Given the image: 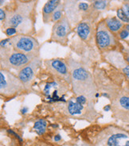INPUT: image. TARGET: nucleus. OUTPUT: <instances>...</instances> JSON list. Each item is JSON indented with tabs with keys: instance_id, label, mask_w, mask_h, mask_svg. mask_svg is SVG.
<instances>
[{
	"instance_id": "1",
	"label": "nucleus",
	"mask_w": 129,
	"mask_h": 146,
	"mask_svg": "<svg viewBox=\"0 0 129 146\" xmlns=\"http://www.w3.org/2000/svg\"><path fill=\"white\" fill-rule=\"evenodd\" d=\"M37 0L30 3H23L15 0L14 5L7 12V18L3 23L5 28L14 27L18 34L30 35L35 29V9Z\"/></svg>"
},
{
	"instance_id": "2",
	"label": "nucleus",
	"mask_w": 129,
	"mask_h": 146,
	"mask_svg": "<svg viewBox=\"0 0 129 146\" xmlns=\"http://www.w3.org/2000/svg\"><path fill=\"white\" fill-rule=\"evenodd\" d=\"M70 72L74 88L80 95H90L93 91V82L89 72L78 64H70Z\"/></svg>"
},
{
	"instance_id": "3",
	"label": "nucleus",
	"mask_w": 129,
	"mask_h": 146,
	"mask_svg": "<svg viewBox=\"0 0 129 146\" xmlns=\"http://www.w3.org/2000/svg\"><path fill=\"white\" fill-rule=\"evenodd\" d=\"M37 56L22 52H11V46L1 48V68L2 69L20 70L27 65Z\"/></svg>"
},
{
	"instance_id": "4",
	"label": "nucleus",
	"mask_w": 129,
	"mask_h": 146,
	"mask_svg": "<svg viewBox=\"0 0 129 146\" xmlns=\"http://www.w3.org/2000/svg\"><path fill=\"white\" fill-rule=\"evenodd\" d=\"M19 77L10 72L7 69H1L0 72V92L5 97H12L21 93L24 89Z\"/></svg>"
},
{
	"instance_id": "5",
	"label": "nucleus",
	"mask_w": 129,
	"mask_h": 146,
	"mask_svg": "<svg viewBox=\"0 0 129 146\" xmlns=\"http://www.w3.org/2000/svg\"><path fill=\"white\" fill-rule=\"evenodd\" d=\"M11 43L15 51L38 56L40 45L37 40L30 35L17 34L11 37Z\"/></svg>"
},
{
	"instance_id": "6",
	"label": "nucleus",
	"mask_w": 129,
	"mask_h": 146,
	"mask_svg": "<svg viewBox=\"0 0 129 146\" xmlns=\"http://www.w3.org/2000/svg\"><path fill=\"white\" fill-rule=\"evenodd\" d=\"M45 64L49 72L55 75L59 79L65 80L69 84L72 82L70 68L66 60L61 59L47 60L45 61Z\"/></svg>"
},
{
	"instance_id": "7",
	"label": "nucleus",
	"mask_w": 129,
	"mask_h": 146,
	"mask_svg": "<svg viewBox=\"0 0 129 146\" xmlns=\"http://www.w3.org/2000/svg\"><path fill=\"white\" fill-rule=\"evenodd\" d=\"M106 26L105 22L98 23L96 29V42L100 49H107L116 44L115 36Z\"/></svg>"
},
{
	"instance_id": "8",
	"label": "nucleus",
	"mask_w": 129,
	"mask_h": 146,
	"mask_svg": "<svg viewBox=\"0 0 129 146\" xmlns=\"http://www.w3.org/2000/svg\"><path fill=\"white\" fill-rule=\"evenodd\" d=\"M71 32L70 21L66 17H63L60 21L55 22L53 26L51 40L59 44H66L68 41V36Z\"/></svg>"
},
{
	"instance_id": "9",
	"label": "nucleus",
	"mask_w": 129,
	"mask_h": 146,
	"mask_svg": "<svg viewBox=\"0 0 129 146\" xmlns=\"http://www.w3.org/2000/svg\"><path fill=\"white\" fill-rule=\"evenodd\" d=\"M41 64V60L38 56H37L27 65L23 67L22 69L19 71L18 77L26 88H28L31 85Z\"/></svg>"
},
{
	"instance_id": "10",
	"label": "nucleus",
	"mask_w": 129,
	"mask_h": 146,
	"mask_svg": "<svg viewBox=\"0 0 129 146\" xmlns=\"http://www.w3.org/2000/svg\"><path fill=\"white\" fill-rule=\"evenodd\" d=\"M61 4V0H47L42 8V18L45 23L50 22L52 15Z\"/></svg>"
},
{
	"instance_id": "11",
	"label": "nucleus",
	"mask_w": 129,
	"mask_h": 146,
	"mask_svg": "<svg viewBox=\"0 0 129 146\" xmlns=\"http://www.w3.org/2000/svg\"><path fill=\"white\" fill-rule=\"evenodd\" d=\"M78 36L83 40H89L92 34V26L88 21L81 22L77 26Z\"/></svg>"
},
{
	"instance_id": "12",
	"label": "nucleus",
	"mask_w": 129,
	"mask_h": 146,
	"mask_svg": "<svg viewBox=\"0 0 129 146\" xmlns=\"http://www.w3.org/2000/svg\"><path fill=\"white\" fill-rule=\"evenodd\" d=\"M104 22L108 28L112 33H117L124 27L123 22L116 17H108L104 20Z\"/></svg>"
},
{
	"instance_id": "13",
	"label": "nucleus",
	"mask_w": 129,
	"mask_h": 146,
	"mask_svg": "<svg viewBox=\"0 0 129 146\" xmlns=\"http://www.w3.org/2000/svg\"><path fill=\"white\" fill-rule=\"evenodd\" d=\"M67 110H68V113H70V115L78 116V115H81L82 113V111L84 110V105L78 103L76 100L75 101L70 100L68 102Z\"/></svg>"
},
{
	"instance_id": "14",
	"label": "nucleus",
	"mask_w": 129,
	"mask_h": 146,
	"mask_svg": "<svg viewBox=\"0 0 129 146\" xmlns=\"http://www.w3.org/2000/svg\"><path fill=\"white\" fill-rule=\"evenodd\" d=\"M47 127V121L45 119H38L34 122L33 129L36 131L38 135H43L46 131Z\"/></svg>"
},
{
	"instance_id": "15",
	"label": "nucleus",
	"mask_w": 129,
	"mask_h": 146,
	"mask_svg": "<svg viewBox=\"0 0 129 146\" xmlns=\"http://www.w3.org/2000/svg\"><path fill=\"white\" fill-rule=\"evenodd\" d=\"M128 137L127 134L124 133H115L113 135H112L108 138L107 141L108 146H118L119 145V140L120 139L128 138Z\"/></svg>"
},
{
	"instance_id": "16",
	"label": "nucleus",
	"mask_w": 129,
	"mask_h": 146,
	"mask_svg": "<svg viewBox=\"0 0 129 146\" xmlns=\"http://www.w3.org/2000/svg\"><path fill=\"white\" fill-rule=\"evenodd\" d=\"M63 11H64V6H63L62 4H60L59 6H58V7L56 9V11L52 15L50 22L55 23V22L60 21L64 17L63 16Z\"/></svg>"
},
{
	"instance_id": "17",
	"label": "nucleus",
	"mask_w": 129,
	"mask_h": 146,
	"mask_svg": "<svg viewBox=\"0 0 129 146\" xmlns=\"http://www.w3.org/2000/svg\"><path fill=\"white\" fill-rule=\"evenodd\" d=\"M108 5L107 0H96L93 3V7L96 10H104Z\"/></svg>"
},
{
	"instance_id": "18",
	"label": "nucleus",
	"mask_w": 129,
	"mask_h": 146,
	"mask_svg": "<svg viewBox=\"0 0 129 146\" xmlns=\"http://www.w3.org/2000/svg\"><path fill=\"white\" fill-rule=\"evenodd\" d=\"M116 16H117V18H118L122 22H125L127 24H128L129 23V18L126 15V14L124 13V11H123L122 8H120V9L117 10V11H116Z\"/></svg>"
},
{
	"instance_id": "19",
	"label": "nucleus",
	"mask_w": 129,
	"mask_h": 146,
	"mask_svg": "<svg viewBox=\"0 0 129 146\" xmlns=\"http://www.w3.org/2000/svg\"><path fill=\"white\" fill-rule=\"evenodd\" d=\"M119 104L123 109L129 110V97L128 96H122L119 99Z\"/></svg>"
},
{
	"instance_id": "20",
	"label": "nucleus",
	"mask_w": 129,
	"mask_h": 146,
	"mask_svg": "<svg viewBox=\"0 0 129 146\" xmlns=\"http://www.w3.org/2000/svg\"><path fill=\"white\" fill-rule=\"evenodd\" d=\"M5 33H6V35L8 36H15V35H17L18 34V30L16 28H14V27H7V28H6L5 29Z\"/></svg>"
},
{
	"instance_id": "21",
	"label": "nucleus",
	"mask_w": 129,
	"mask_h": 146,
	"mask_svg": "<svg viewBox=\"0 0 129 146\" xmlns=\"http://www.w3.org/2000/svg\"><path fill=\"white\" fill-rule=\"evenodd\" d=\"M119 36H120V38H121L123 40H125L129 36V31L126 29H121L119 33Z\"/></svg>"
},
{
	"instance_id": "22",
	"label": "nucleus",
	"mask_w": 129,
	"mask_h": 146,
	"mask_svg": "<svg viewBox=\"0 0 129 146\" xmlns=\"http://www.w3.org/2000/svg\"><path fill=\"white\" fill-rule=\"evenodd\" d=\"M76 101L78 103H80L81 105H84L85 106V104L87 103V98H86L85 95H78V97H77V99H76Z\"/></svg>"
},
{
	"instance_id": "23",
	"label": "nucleus",
	"mask_w": 129,
	"mask_h": 146,
	"mask_svg": "<svg viewBox=\"0 0 129 146\" xmlns=\"http://www.w3.org/2000/svg\"><path fill=\"white\" fill-rule=\"evenodd\" d=\"M6 18H7V12H6V11L4 10L3 8H1L0 9V19H1V22L3 23L5 22V20H6Z\"/></svg>"
},
{
	"instance_id": "24",
	"label": "nucleus",
	"mask_w": 129,
	"mask_h": 146,
	"mask_svg": "<svg viewBox=\"0 0 129 146\" xmlns=\"http://www.w3.org/2000/svg\"><path fill=\"white\" fill-rule=\"evenodd\" d=\"M78 8H79V10H81L82 11H88L89 4L86 3H80L78 4Z\"/></svg>"
},
{
	"instance_id": "25",
	"label": "nucleus",
	"mask_w": 129,
	"mask_h": 146,
	"mask_svg": "<svg viewBox=\"0 0 129 146\" xmlns=\"http://www.w3.org/2000/svg\"><path fill=\"white\" fill-rule=\"evenodd\" d=\"M122 9H123V11H124V13L126 14V15L129 18V3H124L123 7H122Z\"/></svg>"
},
{
	"instance_id": "26",
	"label": "nucleus",
	"mask_w": 129,
	"mask_h": 146,
	"mask_svg": "<svg viewBox=\"0 0 129 146\" xmlns=\"http://www.w3.org/2000/svg\"><path fill=\"white\" fill-rule=\"evenodd\" d=\"M7 132H8V133H10V134H11V135H14V136H15V137H16V138L19 139V141H20L22 142V139L21 138V137H19V134H17V133H16L15 132L13 131L12 129H8Z\"/></svg>"
},
{
	"instance_id": "27",
	"label": "nucleus",
	"mask_w": 129,
	"mask_h": 146,
	"mask_svg": "<svg viewBox=\"0 0 129 146\" xmlns=\"http://www.w3.org/2000/svg\"><path fill=\"white\" fill-rule=\"evenodd\" d=\"M123 72L125 74V76L128 77V79H129V64L128 65L125 66V67L123 68Z\"/></svg>"
},
{
	"instance_id": "28",
	"label": "nucleus",
	"mask_w": 129,
	"mask_h": 146,
	"mask_svg": "<svg viewBox=\"0 0 129 146\" xmlns=\"http://www.w3.org/2000/svg\"><path fill=\"white\" fill-rule=\"evenodd\" d=\"M53 140H54L55 141H60L61 140V136L59 135V134L54 136V138H53Z\"/></svg>"
},
{
	"instance_id": "29",
	"label": "nucleus",
	"mask_w": 129,
	"mask_h": 146,
	"mask_svg": "<svg viewBox=\"0 0 129 146\" xmlns=\"http://www.w3.org/2000/svg\"><path fill=\"white\" fill-rule=\"evenodd\" d=\"M27 111H28V107H26V106H24V107L21 110V113H23V114H25L26 113H27Z\"/></svg>"
},
{
	"instance_id": "30",
	"label": "nucleus",
	"mask_w": 129,
	"mask_h": 146,
	"mask_svg": "<svg viewBox=\"0 0 129 146\" xmlns=\"http://www.w3.org/2000/svg\"><path fill=\"white\" fill-rule=\"evenodd\" d=\"M125 60H126V61H127V63H128V64H129V51L126 52Z\"/></svg>"
},
{
	"instance_id": "31",
	"label": "nucleus",
	"mask_w": 129,
	"mask_h": 146,
	"mask_svg": "<svg viewBox=\"0 0 129 146\" xmlns=\"http://www.w3.org/2000/svg\"><path fill=\"white\" fill-rule=\"evenodd\" d=\"M110 105H107V106H105L104 107V111H109V110H110Z\"/></svg>"
},
{
	"instance_id": "32",
	"label": "nucleus",
	"mask_w": 129,
	"mask_h": 146,
	"mask_svg": "<svg viewBox=\"0 0 129 146\" xmlns=\"http://www.w3.org/2000/svg\"><path fill=\"white\" fill-rule=\"evenodd\" d=\"M21 2H23V3H30V2H33V1H35V0H19Z\"/></svg>"
},
{
	"instance_id": "33",
	"label": "nucleus",
	"mask_w": 129,
	"mask_h": 146,
	"mask_svg": "<svg viewBox=\"0 0 129 146\" xmlns=\"http://www.w3.org/2000/svg\"><path fill=\"white\" fill-rule=\"evenodd\" d=\"M124 29H126L127 30H128V31H129V23H128V24H127V25H126L125 28H124Z\"/></svg>"
},
{
	"instance_id": "34",
	"label": "nucleus",
	"mask_w": 129,
	"mask_h": 146,
	"mask_svg": "<svg viewBox=\"0 0 129 146\" xmlns=\"http://www.w3.org/2000/svg\"><path fill=\"white\" fill-rule=\"evenodd\" d=\"M124 146H129V141H127L125 145H124Z\"/></svg>"
},
{
	"instance_id": "35",
	"label": "nucleus",
	"mask_w": 129,
	"mask_h": 146,
	"mask_svg": "<svg viewBox=\"0 0 129 146\" xmlns=\"http://www.w3.org/2000/svg\"><path fill=\"white\" fill-rule=\"evenodd\" d=\"M122 1H124V3H128L129 2V0H122Z\"/></svg>"
},
{
	"instance_id": "36",
	"label": "nucleus",
	"mask_w": 129,
	"mask_h": 146,
	"mask_svg": "<svg viewBox=\"0 0 129 146\" xmlns=\"http://www.w3.org/2000/svg\"><path fill=\"white\" fill-rule=\"evenodd\" d=\"M103 96H104V97H108V95L107 94H103Z\"/></svg>"
}]
</instances>
